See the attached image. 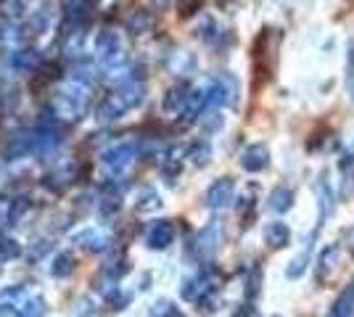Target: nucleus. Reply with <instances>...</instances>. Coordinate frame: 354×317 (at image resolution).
<instances>
[{
  "label": "nucleus",
  "mask_w": 354,
  "mask_h": 317,
  "mask_svg": "<svg viewBox=\"0 0 354 317\" xmlns=\"http://www.w3.org/2000/svg\"><path fill=\"white\" fill-rule=\"evenodd\" d=\"M188 159H191L196 166H207L209 164V159H212V146L209 143H196L191 151H188Z\"/></svg>",
  "instance_id": "19"
},
{
  "label": "nucleus",
  "mask_w": 354,
  "mask_h": 317,
  "mask_svg": "<svg viewBox=\"0 0 354 317\" xmlns=\"http://www.w3.org/2000/svg\"><path fill=\"white\" fill-rule=\"evenodd\" d=\"M222 238H225V233H222V222H209L201 233H198V238H196V254L201 259H212L217 251H220L222 246Z\"/></svg>",
  "instance_id": "4"
},
{
  "label": "nucleus",
  "mask_w": 354,
  "mask_h": 317,
  "mask_svg": "<svg viewBox=\"0 0 354 317\" xmlns=\"http://www.w3.org/2000/svg\"><path fill=\"white\" fill-rule=\"evenodd\" d=\"M143 101V82L140 79H135V77H124L122 82H119V88L109 98H106L101 108H98V119H119L122 114H127L130 108Z\"/></svg>",
  "instance_id": "1"
},
{
  "label": "nucleus",
  "mask_w": 354,
  "mask_h": 317,
  "mask_svg": "<svg viewBox=\"0 0 354 317\" xmlns=\"http://www.w3.org/2000/svg\"><path fill=\"white\" fill-rule=\"evenodd\" d=\"M267 206L272 211H278V214L288 211L294 206V191H288V188H275V191L270 193V198H267Z\"/></svg>",
  "instance_id": "16"
},
{
  "label": "nucleus",
  "mask_w": 354,
  "mask_h": 317,
  "mask_svg": "<svg viewBox=\"0 0 354 317\" xmlns=\"http://www.w3.org/2000/svg\"><path fill=\"white\" fill-rule=\"evenodd\" d=\"M95 56L104 64H114L122 59V48H119V37L114 32H101L95 40Z\"/></svg>",
  "instance_id": "8"
},
{
  "label": "nucleus",
  "mask_w": 354,
  "mask_h": 317,
  "mask_svg": "<svg viewBox=\"0 0 354 317\" xmlns=\"http://www.w3.org/2000/svg\"><path fill=\"white\" fill-rule=\"evenodd\" d=\"M339 257H341V246H339V243H333V246H325L323 251H320V257H317V280H325L330 272L336 270V265H339Z\"/></svg>",
  "instance_id": "10"
},
{
  "label": "nucleus",
  "mask_w": 354,
  "mask_h": 317,
  "mask_svg": "<svg viewBox=\"0 0 354 317\" xmlns=\"http://www.w3.org/2000/svg\"><path fill=\"white\" fill-rule=\"evenodd\" d=\"M317 198H320V217H317V230H320L325 220L333 214V191L325 180L317 182Z\"/></svg>",
  "instance_id": "13"
},
{
  "label": "nucleus",
  "mask_w": 354,
  "mask_h": 317,
  "mask_svg": "<svg viewBox=\"0 0 354 317\" xmlns=\"http://www.w3.org/2000/svg\"><path fill=\"white\" fill-rule=\"evenodd\" d=\"M201 124H204V130H207V133H217V130H222L225 119H222L217 111H212V114H207V117H204V122H201Z\"/></svg>",
  "instance_id": "30"
},
{
  "label": "nucleus",
  "mask_w": 354,
  "mask_h": 317,
  "mask_svg": "<svg viewBox=\"0 0 354 317\" xmlns=\"http://www.w3.org/2000/svg\"><path fill=\"white\" fill-rule=\"evenodd\" d=\"M352 312H354V288H346L339 299L333 302L328 317H352Z\"/></svg>",
  "instance_id": "17"
},
{
  "label": "nucleus",
  "mask_w": 354,
  "mask_h": 317,
  "mask_svg": "<svg viewBox=\"0 0 354 317\" xmlns=\"http://www.w3.org/2000/svg\"><path fill=\"white\" fill-rule=\"evenodd\" d=\"M172 241H175V225H172L169 220H159V222H153L151 230H148V236H146V243L151 246V249H156V251L167 249Z\"/></svg>",
  "instance_id": "7"
},
{
  "label": "nucleus",
  "mask_w": 354,
  "mask_h": 317,
  "mask_svg": "<svg viewBox=\"0 0 354 317\" xmlns=\"http://www.w3.org/2000/svg\"><path fill=\"white\" fill-rule=\"evenodd\" d=\"M19 317H45V302L40 296H35L19 309Z\"/></svg>",
  "instance_id": "25"
},
{
  "label": "nucleus",
  "mask_w": 354,
  "mask_h": 317,
  "mask_svg": "<svg viewBox=\"0 0 354 317\" xmlns=\"http://www.w3.org/2000/svg\"><path fill=\"white\" fill-rule=\"evenodd\" d=\"M267 164H270V148H267L265 143H251V146H246L241 151V166L246 172H251V175L267 169Z\"/></svg>",
  "instance_id": "5"
},
{
  "label": "nucleus",
  "mask_w": 354,
  "mask_h": 317,
  "mask_svg": "<svg viewBox=\"0 0 354 317\" xmlns=\"http://www.w3.org/2000/svg\"><path fill=\"white\" fill-rule=\"evenodd\" d=\"M233 198H236V182H233V177H220V180H214L209 185L204 204H207V209L220 211L225 206H230Z\"/></svg>",
  "instance_id": "3"
},
{
  "label": "nucleus",
  "mask_w": 354,
  "mask_h": 317,
  "mask_svg": "<svg viewBox=\"0 0 354 317\" xmlns=\"http://www.w3.org/2000/svg\"><path fill=\"white\" fill-rule=\"evenodd\" d=\"M188 98H191V93L185 85H177L172 90L167 93V98H164V108L169 111V114H183L185 111V106H188Z\"/></svg>",
  "instance_id": "12"
},
{
  "label": "nucleus",
  "mask_w": 354,
  "mask_h": 317,
  "mask_svg": "<svg viewBox=\"0 0 354 317\" xmlns=\"http://www.w3.org/2000/svg\"><path fill=\"white\" fill-rule=\"evenodd\" d=\"M159 206H162V196H159L153 188H143V191H138V196H135V209L140 211V214L156 211Z\"/></svg>",
  "instance_id": "15"
},
{
  "label": "nucleus",
  "mask_w": 354,
  "mask_h": 317,
  "mask_svg": "<svg viewBox=\"0 0 354 317\" xmlns=\"http://www.w3.org/2000/svg\"><path fill=\"white\" fill-rule=\"evenodd\" d=\"M169 6V0H153V8H167Z\"/></svg>",
  "instance_id": "31"
},
{
  "label": "nucleus",
  "mask_w": 354,
  "mask_h": 317,
  "mask_svg": "<svg viewBox=\"0 0 354 317\" xmlns=\"http://www.w3.org/2000/svg\"><path fill=\"white\" fill-rule=\"evenodd\" d=\"M19 254H21V249L14 238H0V259H16Z\"/></svg>",
  "instance_id": "27"
},
{
  "label": "nucleus",
  "mask_w": 354,
  "mask_h": 317,
  "mask_svg": "<svg viewBox=\"0 0 354 317\" xmlns=\"http://www.w3.org/2000/svg\"><path fill=\"white\" fill-rule=\"evenodd\" d=\"M209 106H236L238 104V82L233 75H220L207 88Z\"/></svg>",
  "instance_id": "2"
},
{
  "label": "nucleus",
  "mask_w": 354,
  "mask_h": 317,
  "mask_svg": "<svg viewBox=\"0 0 354 317\" xmlns=\"http://www.w3.org/2000/svg\"><path fill=\"white\" fill-rule=\"evenodd\" d=\"M259 278H262V272H259V267H254L249 275V280H246V296H249V299H254V296L259 294Z\"/></svg>",
  "instance_id": "29"
},
{
  "label": "nucleus",
  "mask_w": 354,
  "mask_h": 317,
  "mask_svg": "<svg viewBox=\"0 0 354 317\" xmlns=\"http://www.w3.org/2000/svg\"><path fill=\"white\" fill-rule=\"evenodd\" d=\"M127 30L133 32V35H143V32L151 30V16L146 11H135L130 19H127Z\"/></svg>",
  "instance_id": "20"
},
{
  "label": "nucleus",
  "mask_w": 354,
  "mask_h": 317,
  "mask_svg": "<svg viewBox=\"0 0 354 317\" xmlns=\"http://www.w3.org/2000/svg\"><path fill=\"white\" fill-rule=\"evenodd\" d=\"M151 317H180V309L169 299H159L151 307Z\"/></svg>",
  "instance_id": "24"
},
{
  "label": "nucleus",
  "mask_w": 354,
  "mask_h": 317,
  "mask_svg": "<svg viewBox=\"0 0 354 317\" xmlns=\"http://www.w3.org/2000/svg\"><path fill=\"white\" fill-rule=\"evenodd\" d=\"M265 243L270 249H286L291 243V227L286 225V222H267Z\"/></svg>",
  "instance_id": "9"
},
{
  "label": "nucleus",
  "mask_w": 354,
  "mask_h": 317,
  "mask_svg": "<svg viewBox=\"0 0 354 317\" xmlns=\"http://www.w3.org/2000/svg\"><path fill=\"white\" fill-rule=\"evenodd\" d=\"M74 243H80L85 251H93V254H101V251L109 249V238L98 230H85V233L74 236Z\"/></svg>",
  "instance_id": "11"
},
{
  "label": "nucleus",
  "mask_w": 354,
  "mask_h": 317,
  "mask_svg": "<svg viewBox=\"0 0 354 317\" xmlns=\"http://www.w3.org/2000/svg\"><path fill=\"white\" fill-rule=\"evenodd\" d=\"M135 159V146L133 143H119L114 148H109L104 153V164L111 169V172H124L127 166L133 164Z\"/></svg>",
  "instance_id": "6"
},
{
  "label": "nucleus",
  "mask_w": 354,
  "mask_h": 317,
  "mask_svg": "<svg viewBox=\"0 0 354 317\" xmlns=\"http://www.w3.org/2000/svg\"><path fill=\"white\" fill-rule=\"evenodd\" d=\"M72 270H74L72 254H59V257L53 259V265H50V272H53L56 278H66Z\"/></svg>",
  "instance_id": "22"
},
{
  "label": "nucleus",
  "mask_w": 354,
  "mask_h": 317,
  "mask_svg": "<svg viewBox=\"0 0 354 317\" xmlns=\"http://www.w3.org/2000/svg\"><path fill=\"white\" fill-rule=\"evenodd\" d=\"M315 236H317V230L312 233V238L307 241V249L299 254V257L286 267V278H291V280H296V278H301L304 275V270H307V265H310V254H312V243H315Z\"/></svg>",
  "instance_id": "14"
},
{
  "label": "nucleus",
  "mask_w": 354,
  "mask_h": 317,
  "mask_svg": "<svg viewBox=\"0 0 354 317\" xmlns=\"http://www.w3.org/2000/svg\"><path fill=\"white\" fill-rule=\"evenodd\" d=\"M193 64H196V61H193L191 53H185V50H183V53H175V56H172L169 69H172L175 75H188V72L193 69Z\"/></svg>",
  "instance_id": "21"
},
{
  "label": "nucleus",
  "mask_w": 354,
  "mask_h": 317,
  "mask_svg": "<svg viewBox=\"0 0 354 317\" xmlns=\"http://www.w3.org/2000/svg\"><path fill=\"white\" fill-rule=\"evenodd\" d=\"M14 225V201L11 198H0V227Z\"/></svg>",
  "instance_id": "26"
},
{
  "label": "nucleus",
  "mask_w": 354,
  "mask_h": 317,
  "mask_svg": "<svg viewBox=\"0 0 354 317\" xmlns=\"http://www.w3.org/2000/svg\"><path fill=\"white\" fill-rule=\"evenodd\" d=\"M341 175H344V193H349L354 185V153H346L341 159Z\"/></svg>",
  "instance_id": "23"
},
{
  "label": "nucleus",
  "mask_w": 354,
  "mask_h": 317,
  "mask_svg": "<svg viewBox=\"0 0 354 317\" xmlns=\"http://www.w3.org/2000/svg\"><path fill=\"white\" fill-rule=\"evenodd\" d=\"M346 93L354 104V46H349V59H346Z\"/></svg>",
  "instance_id": "28"
},
{
  "label": "nucleus",
  "mask_w": 354,
  "mask_h": 317,
  "mask_svg": "<svg viewBox=\"0 0 354 317\" xmlns=\"http://www.w3.org/2000/svg\"><path fill=\"white\" fill-rule=\"evenodd\" d=\"M61 8L72 16V21H80V19H85V14H88L90 0H61Z\"/></svg>",
  "instance_id": "18"
}]
</instances>
